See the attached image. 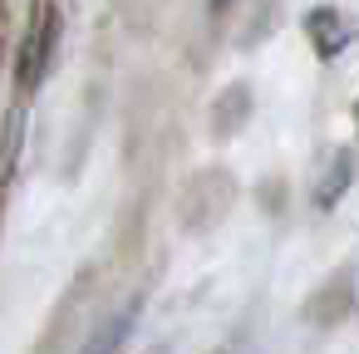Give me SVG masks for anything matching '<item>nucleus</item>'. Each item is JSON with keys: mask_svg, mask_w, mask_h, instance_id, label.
Instances as JSON below:
<instances>
[]
</instances>
